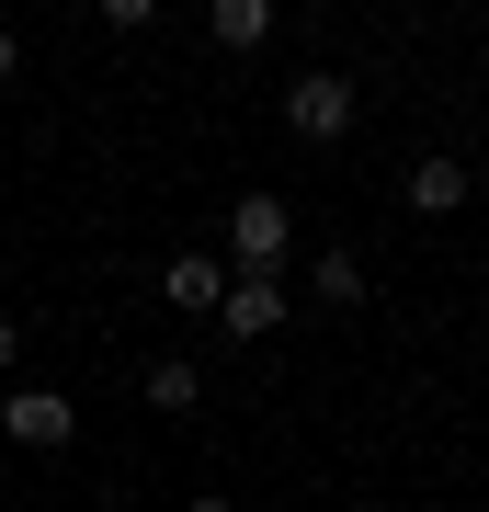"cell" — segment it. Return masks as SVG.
<instances>
[{
	"label": "cell",
	"instance_id": "6da1fadb",
	"mask_svg": "<svg viewBox=\"0 0 489 512\" xmlns=\"http://www.w3.org/2000/svg\"><path fill=\"white\" fill-rule=\"evenodd\" d=\"M285 251H296L285 194H239L228 205V274H285Z\"/></svg>",
	"mask_w": 489,
	"mask_h": 512
},
{
	"label": "cell",
	"instance_id": "7a4b0ae2",
	"mask_svg": "<svg viewBox=\"0 0 489 512\" xmlns=\"http://www.w3.org/2000/svg\"><path fill=\"white\" fill-rule=\"evenodd\" d=\"M285 137H308V148H342V137H353V80H342V69H308V80H285Z\"/></svg>",
	"mask_w": 489,
	"mask_h": 512
},
{
	"label": "cell",
	"instance_id": "3957f363",
	"mask_svg": "<svg viewBox=\"0 0 489 512\" xmlns=\"http://www.w3.org/2000/svg\"><path fill=\"white\" fill-rule=\"evenodd\" d=\"M0 433L35 444V456H57V444H80V410L57 399V387H0Z\"/></svg>",
	"mask_w": 489,
	"mask_h": 512
},
{
	"label": "cell",
	"instance_id": "277c9868",
	"mask_svg": "<svg viewBox=\"0 0 489 512\" xmlns=\"http://www.w3.org/2000/svg\"><path fill=\"white\" fill-rule=\"evenodd\" d=\"M217 330H228V342H273V330H285V285H273V274H228Z\"/></svg>",
	"mask_w": 489,
	"mask_h": 512
},
{
	"label": "cell",
	"instance_id": "5b68a950",
	"mask_svg": "<svg viewBox=\"0 0 489 512\" xmlns=\"http://www.w3.org/2000/svg\"><path fill=\"white\" fill-rule=\"evenodd\" d=\"M160 296H171V308H194V319H217L228 262H217V251H171V262H160Z\"/></svg>",
	"mask_w": 489,
	"mask_h": 512
},
{
	"label": "cell",
	"instance_id": "8992f818",
	"mask_svg": "<svg viewBox=\"0 0 489 512\" xmlns=\"http://www.w3.org/2000/svg\"><path fill=\"white\" fill-rule=\"evenodd\" d=\"M467 194H478V183H467V160H444V148H433V160H410V205H421V217H455Z\"/></svg>",
	"mask_w": 489,
	"mask_h": 512
},
{
	"label": "cell",
	"instance_id": "52a82bcc",
	"mask_svg": "<svg viewBox=\"0 0 489 512\" xmlns=\"http://www.w3.org/2000/svg\"><path fill=\"white\" fill-rule=\"evenodd\" d=\"M308 285H319V308H364V296H376V274H364L353 251H319V262H308Z\"/></svg>",
	"mask_w": 489,
	"mask_h": 512
},
{
	"label": "cell",
	"instance_id": "ba28073f",
	"mask_svg": "<svg viewBox=\"0 0 489 512\" xmlns=\"http://www.w3.org/2000/svg\"><path fill=\"white\" fill-rule=\"evenodd\" d=\"M205 399V376L182 365V353H160V365H148V410H194Z\"/></svg>",
	"mask_w": 489,
	"mask_h": 512
},
{
	"label": "cell",
	"instance_id": "9c48e42d",
	"mask_svg": "<svg viewBox=\"0 0 489 512\" xmlns=\"http://www.w3.org/2000/svg\"><path fill=\"white\" fill-rule=\"evenodd\" d=\"M273 35V0H217V46L239 57V46H262Z\"/></svg>",
	"mask_w": 489,
	"mask_h": 512
},
{
	"label": "cell",
	"instance_id": "30bf717a",
	"mask_svg": "<svg viewBox=\"0 0 489 512\" xmlns=\"http://www.w3.org/2000/svg\"><path fill=\"white\" fill-rule=\"evenodd\" d=\"M0 387H23V330L0 319Z\"/></svg>",
	"mask_w": 489,
	"mask_h": 512
},
{
	"label": "cell",
	"instance_id": "8fae6325",
	"mask_svg": "<svg viewBox=\"0 0 489 512\" xmlns=\"http://www.w3.org/2000/svg\"><path fill=\"white\" fill-rule=\"evenodd\" d=\"M12 69H23V46H12V23H0V80H12Z\"/></svg>",
	"mask_w": 489,
	"mask_h": 512
},
{
	"label": "cell",
	"instance_id": "7c38bea8",
	"mask_svg": "<svg viewBox=\"0 0 489 512\" xmlns=\"http://www.w3.org/2000/svg\"><path fill=\"white\" fill-rule=\"evenodd\" d=\"M182 512H228V501H217V490H205V501H182Z\"/></svg>",
	"mask_w": 489,
	"mask_h": 512
}]
</instances>
